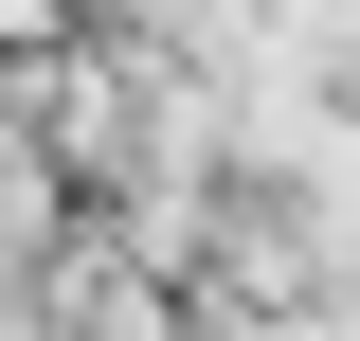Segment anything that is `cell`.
<instances>
[{
	"label": "cell",
	"mask_w": 360,
	"mask_h": 341,
	"mask_svg": "<svg viewBox=\"0 0 360 341\" xmlns=\"http://www.w3.org/2000/svg\"><path fill=\"white\" fill-rule=\"evenodd\" d=\"M37 36H54V0H0V54H37Z\"/></svg>",
	"instance_id": "6da1fadb"
}]
</instances>
